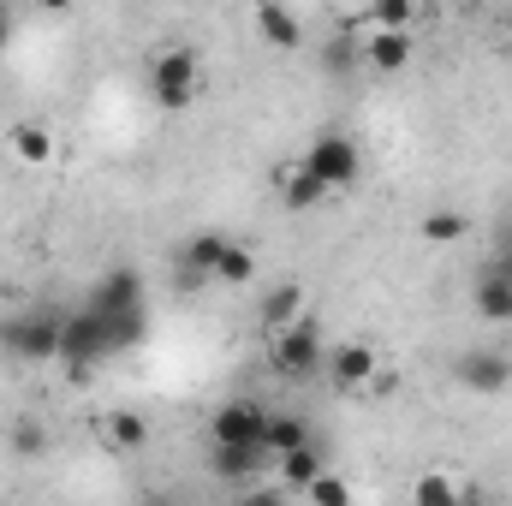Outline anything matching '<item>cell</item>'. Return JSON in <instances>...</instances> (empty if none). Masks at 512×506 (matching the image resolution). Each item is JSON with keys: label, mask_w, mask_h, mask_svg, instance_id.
I'll return each mask as SVG.
<instances>
[{"label": "cell", "mask_w": 512, "mask_h": 506, "mask_svg": "<svg viewBox=\"0 0 512 506\" xmlns=\"http://www.w3.org/2000/svg\"><path fill=\"white\" fill-rule=\"evenodd\" d=\"M489 274H495V280H507V286H512V256H507V251H495V268H489Z\"/></svg>", "instance_id": "f546056e"}, {"label": "cell", "mask_w": 512, "mask_h": 506, "mask_svg": "<svg viewBox=\"0 0 512 506\" xmlns=\"http://www.w3.org/2000/svg\"><path fill=\"white\" fill-rule=\"evenodd\" d=\"M304 167L328 185V191H340V185H352L358 179V167H364V155H358V143L346 137V131H322L316 143H310V155H304Z\"/></svg>", "instance_id": "7a4b0ae2"}, {"label": "cell", "mask_w": 512, "mask_h": 506, "mask_svg": "<svg viewBox=\"0 0 512 506\" xmlns=\"http://www.w3.org/2000/svg\"><path fill=\"white\" fill-rule=\"evenodd\" d=\"M149 90H155V102L167 114L191 108V96H197V54L191 48H161L155 66H149Z\"/></svg>", "instance_id": "6da1fadb"}, {"label": "cell", "mask_w": 512, "mask_h": 506, "mask_svg": "<svg viewBox=\"0 0 512 506\" xmlns=\"http://www.w3.org/2000/svg\"><path fill=\"white\" fill-rule=\"evenodd\" d=\"M262 459H268L262 447H215L209 453V471L227 477V483H256L262 477Z\"/></svg>", "instance_id": "8fae6325"}, {"label": "cell", "mask_w": 512, "mask_h": 506, "mask_svg": "<svg viewBox=\"0 0 512 506\" xmlns=\"http://www.w3.org/2000/svg\"><path fill=\"white\" fill-rule=\"evenodd\" d=\"M6 42H12V12L0 6V48H6Z\"/></svg>", "instance_id": "4dcf8cb0"}, {"label": "cell", "mask_w": 512, "mask_h": 506, "mask_svg": "<svg viewBox=\"0 0 512 506\" xmlns=\"http://www.w3.org/2000/svg\"><path fill=\"white\" fill-rule=\"evenodd\" d=\"M239 506H286V489H251Z\"/></svg>", "instance_id": "f1b7e54d"}, {"label": "cell", "mask_w": 512, "mask_h": 506, "mask_svg": "<svg viewBox=\"0 0 512 506\" xmlns=\"http://www.w3.org/2000/svg\"><path fill=\"white\" fill-rule=\"evenodd\" d=\"M322 197H328V185H322L310 167H298V173L286 179V209H316Z\"/></svg>", "instance_id": "44dd1931"}, {"label": "cell", "mask_w": 512, "mask_h": 506, "mask_svg": "<svg viewBox=\"0 0 512 506\" xmlns=\"http://www.w3.org/2000/svg\"><path fill=\"white\" fill-rule=\"evenodd\" d=\"M298 447H310V435H304V417H268V429H262V453H298Z\"/></svg>", "instance_id": "e0dca14e"}, {"label": "cell", "mask_w": 512, "mask_h": 506, "mask_svg": "<svg viewBox=\"0 0 512 506\" xmlns=\"http://www.w3.org/2000/svg\"><path fill=\"white\" fill-rule=\"evenodd\" d=\"M316 477H322V453H316V447H298V453H286V459H280V483H286V489H298V495H304Z\"/></svg>", "instance_id": "d6986e66"}, {"label": "cell", "mask_w": 512, "mask_h": 506, "mask_svg": "<svg viewBox=\"0 0 512 506\" xmlns=\"http://www.w3.org/2000/svg\"><path fill=\"white\" fill-rule=\"evenodd\" d=\"M6 447H12L18 459H36V453L48 447V435H42V423H30V417H24V423H12V435H6Z\"/></svg>", "instance_id": "4316f807"}, {"label": "cell", "mask_w": 512, "mask_h": 506, "mask_svg": "<svg viewBox=\"0 0 512 506\" xmlns=\"http://www.w3.org/2000/svg\"><path fill=\"white\" fill-rule=\"evenodd\" d=\"M137 340H143V310H137V316H114V322H108V352H131Z\"/></svg>", "instance_id": "83f0119b"}, {"label": "cell", "mask_w": 512, "mask_h": 506, "mask_svg": "<svg viewBox=\"0 0 512 506\" xmlns=\"http://www.w3.org/2000/svg\"><path fill=\"white\" fill-rule=\"evenodd\" d=\"M411 18H417L411 0H382V6H370V24H376V30H393V36H405Z\"/></svg>", "instance_id": "d4e9b609"}, {"label": "cell", "mask_w": 512, "mask_h": 506, "mask_svg": "<svg viewBox=\"0 0 512 506\" xmlns=\"http://www.w3.org/2000/svg\"><path fill=\"white\" fill-rule=\"evenodd\" d=\"M411 506H459V483L447 471H423L411 489Z\"/></svg>", "instance_id": "ffe728a7"}, {"label": "cell", "mask_w": 512, "mask_h": 506, "mask_svg": "<svg viewBox=\"0 0 512 506\" xmlns=\"http://www.w3.org/2000/svg\"><path fill=\"white\" fill-rule=\"evenodd\" d=\"M256 322H262L268 334H286V328H298V322H304V286H298V280H280V286H268V292H262V304H256Z\"/></svg>", "instance_id": "ba28073f"}, {"label": "cell", "mask_w": 512, "mask_h": 506, "mask_svg": "<svg viewBox=\"0 0 512 506\" xmlns=\"http://www.w3.org/2000/svg\"><path fill=\"white\" fill-rule=\"evenodd\" d=\"M256 30H262L274 48H298V42H304V24H298L286 6H274V0H256Z\"/></svg>", "instance_id": "7c38bea8"}, {"label": "cell", "mask_w": 512, "mask_h": 506, "mask_svg": "<svg viewBox=\"0 0 512 506\" xmlns=\"http://www.w3.org/2000/svg\"><path fill=\"white\" fill-rule=\"evenodd\" d=\"M12 155H18V161H30V167L54 161V131H48V126H36V120L12 126Z\"/></svg>", "instance_id": "5bb4252c"}, {"label": "cell", "mask_w": 512, "mask_h": 506, "mask_svg": "<svg viewBox=\"0 0 512 506\" xmlns=\"http://www.w3.org/2000/svg\"><path fill=\"white\" fill-rule=\"evenodd\" d=\"M501 251H507V256H512V221H507V233H501Z\"/></svg>", "instance_id": "1f68e13d"}, {"label": "cell", "mask_w": 512, "mask_h": 506, "mask_svg": "<svg viewBox=\"0 0 512 506\" xmlns=\"http://www.w3.org/2000/svg\"><path fill=\"white\" fill-rule=\"evenodd\" d=\"M262 429H268V411L251 399H233L209 417V441L215 447H262Z\"/></svg>", "instance_id": "277c9868"}, {"label": "cell", "mask_w": 512, "mask_h": 506, "mask_svg": "<svg viewBox=\"0 0 512 506\" xmlns=\"http://www.w3.org/2000/svg\"><path fill=\"white\" fill-rule=\"evenodd\" d=\"M274 370L292 381H310L322 370V334L310 328V322H298V328H286V334H274Z\"/></svg>", "instance_id": "5b68a950"}, {"label": "cell", "mask_w": 512, "mask_h": 506, "mask_svg": "<svg viewBox=\"0 0 512 506\" xmlns=\"http://www.w3.org/2000/svg\"><path fill=\"white\" fill-rule=\"evenodd\" d=\"M471 304H477V316H483V322H512V286H507V280H495V274H483V280H477Z\"/></svg>", "instance_id": "9a60e30c"}, {"label": "cell", "mask_w": 512, "mask_h": 506, "mask_svg": "<svg viewBox=\"0 0 512 506\" xmlns=\"http://www.w3.org/2000/svg\"><path fill=\"white\" fill-rule=\"evenodd\" d=\"M453 381H459V387H471V393H501V387L512 381V358H501L495 346L465 352V358L453 364Z\"/></svg>", "instance_id": "52a82bcc"}, {"label": "cell", "mask_w": 512, "mask_h": 506, "mask_svg": "<svg viewBox=\"0 0 512 506\" xmlns=\"http://www.w3.org/2000/svg\"><path fill=\"white\" fill-rule=\"evenodd\" d=\"M102 429H108V441H114L120 453H143V447H149V423H143L137 411H108Z\"/></svg>", "instance_id": "ac0fdd59"}, {"label": "cell", "mask_w": 512, "mask_h": 506, "mask_svg": "<svg viewBox=\"0 0 512 506\" xmlns=\"http://www.w3.org/2000/svg\"><path fill=\"white\" fill-rule=\"evenodd\" d=\"M90 310H96L102 322H114V316H137V310H143V274H137V268H114V274H102Z\"/></svg>", "instance_id": "8992f818"}, {"label": "cell", "mask_w": 512, "mask_h": 506, "mask_svg": "<svg viewBox=\"0 0 512 506\" xmlns=\"http://www.w3.org/2000/svg\"><path fill=\"white\" fill-rule=\"evenodd\" d=\"M304 495H310V506H352V483H346V477H334V471H322Z\"/></svg>", "instance_id": "cb8c5ba5"}, {"label": "cell", "mask_w": 512, "mask_h": 506, "mask_svg": "<svg viewBox=\"0 0 512 506\" xmlns=\"http://www.w3.org/2000/svg\"><path fill=\"white\" fill-rule=\"evenodd\" d=\"M227 233H197L191 245H185V268L191 274H203V280H215V268H221V256H227Z\"/></svg>", "instance_id": "2e32d148"}, {"label": "cell", "mask_w": 512, "mask_h": 506, "mask_svg": "<svg viewBox=\"0 0 512 506\" xmlns=\"http://www.w3.org/2000/svg\"><path fill=\"white\" fill-rule=\"evenodd\" d=\"M358 60H364V42H358V36H334V42L322 48V66H328L334 78H346Z\"/></svg>", "instance_id": "7402d4cb"}, {"label": "cell", "mask_w": 512, "mask_h": 506, "mask_svg": "<svg viewBox=\"0 0 512 506\" xmlns=\"http://www.w3.org/2000/svg\"><path fill=\"white\" fill-rule=\"evenodd\" d=\"M6 346H12L18 358H60V322H48V316H24V322L6 328Z\"/></svg>", "instance_id": "9c48e42d"}, {"label": "cell", "mask_w": 512, "mask_h": 506, "mask_svg": "<svg viewBox=\"0 0 512 506\" xmlns=\"http://www.w3.org/2000/svg\"><path fill=\"white\" fill-rule=\"evenodd\" d=\"M102 352H108V322H102L90 304H84L78 316H66V322H60V358H66L72 370H90Z\"/></svg>", "instance_id": "3957f363"}, {"label": "cell", "mask_w": 512, "mask_h": 506, "mask_svg": "<svg viewBox=\"0 0 512 506\" xmlns=\"http://www.w3.org/2000/svg\"><path fill=\"white\" fill-rule=\"evenodd\" d=\"M328 376L340 381V387H370V381H376V352H370L364 340H346V346L328 358Z\"/></svg>", "instance_id": "30bf717a"}, {"label": "cell", "mask_w": 512, "mask_h": 506, "mask_svg": "<svg viewBox=\"0 0 512 506\" xmlns=\"http://www.w3.org/2000/svg\"><path fill=\"white\" fill-rule=\"evenodd\" d=\"M364 60H370L376 72H405V66H411V36H393V30H376V36L364 42Z\"/></svg>", "instance_id": "4fadbf2b"}, {"label": "cell", "mask_w": 512, "mask_h": 506, "mask_svg": "<svg viewBox=\"0 0 512 506\" xmlns=\"http://www.w3.org/2000/svg\"><path fill=\"white\" fill-rule=\"evenodd\" d=\"M465 233H471V221H465V215H453V209L423 221V239H429V245H453V239H465Z\"/></svg>", "instance_id": "484cf974"}, {"label": "cell", "mask_w": 512, "mask_h": 506, "mask_svg": "<svg viewBox=\"0 0 512 506\" xmlns=\"http://www.w3.org/2000/svg\"><path fill=\"white\" fill-rule=\"evenodd\" d=\"M215 280H227V286H251L256 280V256L245 251V245H227L221 268H215Z\"/></svg>", "instance_id": "603a6c76"}]
</instances>
